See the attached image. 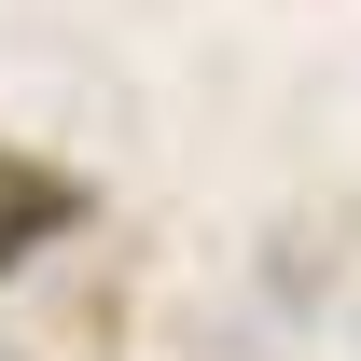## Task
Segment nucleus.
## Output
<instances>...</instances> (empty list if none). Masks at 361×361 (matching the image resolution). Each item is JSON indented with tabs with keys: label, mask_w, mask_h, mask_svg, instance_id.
<instances>
[{
	"label": "nucleus",
	"mask_w": 361,
	"mask_h": 361,
	"mask_svg": "<svg viewBox=\"0 0 361 361\" xmlns=\"http://www.w3.org/2000/svg\"><path fill=\"white\" fill-rule=\"evenodd\" d=\"M84 223V180H56V167H14L0 153V264H28L42 236H70Z\"/></svg>",
	"instance_id": "1"
}]
</instances>
